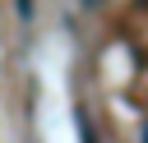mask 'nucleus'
Listing matches in <instances>:
<instances>
[{
  "instance_id": "f257e3e1",
  "label": "nucleus",
  "mask_w": 148,
  "mask_h": 143,
  "mask_svg": "<svg viewBox=\"0 0 148 143\" xmlns=\"http://www.w3.org/2000/svg\"><path fill=\"white\" fill-rule=\"evenodd\" d=\"M143 143H148V129H143Z\"/></svg>"
}]
</instances>
